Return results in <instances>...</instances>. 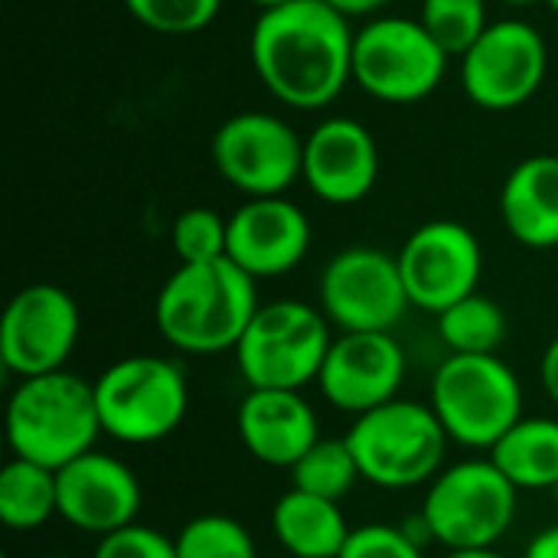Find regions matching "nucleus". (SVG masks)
Masks as SVG:
<instances>
[{"label":"nucleus","mask_w":558,"mask_h":558,"mask_svg":"<svg viewBox=\"0 0 558 558\" xmlns=\"http://www.w3.org/2000/svg\"><path fill=\"white\" fill-rule=\"evenodd\" d=\"M353 26L324 0H294L258 13L248 59L271 98L298 111L333 105L353 82Z\"/></svg>","instance_id":"nucleus-1"},{"label":"nucleus","mask_w":558,"mask_h":558,"mask_svg":"<svg viewBox=\"0 0 558 558\" xmlns=\"http://www.w3.org/2000/svg\"><path fill=\"white\" fill-rule=\"evenodd\" d=\"M258 281L229 258L177 265L154 301L163 343L186 356H219L239 347L258 314Z\"/></svg>","instance_id":"nucleus-2"},{"label":"nucleus","mask_w":558,"mask_h":558,"mask_svg":"<svg viewBox=\"0 0 558 558\" xmlns=\"http://www.w3.org/2000/svg\"><path fill=\"white\" fill-rule=\"evenodd\" d=\"M7 445L13 458L43 464L49 471L95 451L105 435L95 402V383L59 369L20 379L7 399Z\"/></svg>","instance_id":"nucleus-3"},{"label":"nucleus","mask_w":558,"mask_h":558,"mask_svg":"<svg viewBox=\"0 0 558 558\" xmlns=\"http://www.w3.org/2000/svg\"><path fill=\"white\" fill-rule=\"evenodd\" d=\"M523 383L500 353H448L428 386L441 428L471 451H494L523 418Z\"/></svg>","instance_id":"nucleus-4"},{"label":"nucleus","mask_w":558,"mask_h":558,"mask_svg":"<svg viewBox=\"0 0 558 558\" xmlns=\"http://www.w3.org/2000/svg\"><path fill=\"white\" fill-rule=\"evenodd\" d=\"M347 445L366 484L379 490L428 487L448 464V432L428 402L392 399L366 415H356Z\"/></svg>","instance_id":"nucleus-5"},{"label":"nucleus","mask_w":558,"mask_h":558,"mask_svg":"<svg viewBox=\"0 0 558 558\" xmlns=\"http://www.w3.org/2000/svg\"><path fill=\"white\" fill-rule=\"evenodd\" d=\"M101 432L128 448L170 438L190 412V383L177 360L134 353L95 379Z\"/></svg>","instance_id":"nucleus-6"},{"label":"nucleus","mask_w":558,"mask_h":558,"mask_svg":"<svg viewBox=\"0 0 558 558\" xmlns=\"http://www.w3.org/2000/svg\"><path fill=\"white\" fill-rule=\"evenodd\" d=\"M517 504L520 490L490 458H468L448 464L425 487L418 517L445 553L497 549L517 520Z\"/></svg>","instance_id":"nucleus-7"},{"label":"nucleus","mask_w":558,"mask_h":558,"mask_svg":"<svg viewBox=\"0 0 558 558\" xmlns=\"http://www.w3.org/2000/svg\"><path fill=\"white\" fill-rule=\"evenodd\" d=\"M330 320L307 301H268L252 317L235 353L248 389H304L317 383L333 343Z\"/></svg>","instance_id":"nucleus-8"},{"label":"nucleus","mask_w":558,"mask_h":558,"mask_svg":"<svg viewBox=\"0 0 558 558\" xmlns=\"http://www.w3.org/2000/svg\"><path fill=\"white\" fill-rule=\"evenodd\" d=\"M448 52L422 20L373 16L353 39V82L383 105H418L448 75Z\"/></svg>","instance_id":"nucleus-9"},{"label":"nucleus","mask_w":558,"mask_h":558,"mask_svg":"<svg viewBox=\"0 0 558 558\" xmlns=\"http://www.w3.org/2000/svg\"><path fill=\"white\" fill-rule=\"evenodd\" d=\"M317 298L340 333H392L412 307L399 258L376 245L337 252L320 271Z\"/></svg>","instance_id":"nucleus-10"},{"label":"nucleus","mask_w":558,"mask_h":558,"mask_svg":"<svg viewBox=\"0 0 558 558\" xmlns=\"http://www.w3.org/2000/svg\"><path fill=\"white\" fill-rule=\"evenodd\" d=\"M216 173L245 199L284 196L304 167V137L271 111H239L213 134Z\"/></svg>","instance_id":"nucleus-11"},{"label":"nucleus","mask_w":558,"mask_h":558,"mask_svg":"<svg viewBox=\"0 0 558 558\" xmlns=\"http://www.w3.org/2000/svg\"><path fill=\"white\" fill-rule=\"evenodd\" d=\"M549 72L546 36L526 20H497L461 56V88L484 111H517Z\"/></svg>","instance_id":"nucleus-12"},{"label":"nucleus","mask_w":558,"mask_h":558,"mask_svg":"<svg viewBox=\"0 0 558 558\" xmlns=\"http://www.w3.org/2000/svg\"><path fill=\"white\" fill-rule=\"evenodd\" d=\"M399 271L412 307L438 317L451 304L477 294L484 275V248L471 226L458 219H432L412 229L399 248Z\"/></svg>","instance_id":"nucleus-13"},{"label":"nucleus","mask_w":558,"mask_h":558,"mask_svg":"<svg viewBox=\"0 0 558 558\" xmlns=\"http://www.w3.org/2000/svg\"><path fill=\"white\" fill-rule=\"evenodd\" d=\"M82 337L75 298L59 284L20 288L0 320V360L16 379L65 369Z\"/></svg>","instance_id":"nucleus-14"},{"label":"nucleus","mask_w":558,"mask_h":558,"mask_svg":"<svg viewBox=\"0 0 558 558\" xmlns=\"http://www.w3.org/2000/svg\"><path fill=\"white\" fill-rule=\"evenodd\" d=\"M405 376L409 356L392 333H337L317 389L327 405L356 418L399 399Z\"/></svg>","instance_id":"nucleus-15"},{"label":"nucleus","mask_w":558,"mask_h":558,"mask_svg":"<svg viewBox=\"0 0 558 558\" xmlns=\"http://www.w3.org/2000/svg\"><path fill=\"white\" fill-rule=\"evenodd\" d=\"M59 520L88 536H108L137 523L144 490L131 464L114 454L88 451L56 471Z\"/></svg>","instance_id":"nucleus-16"},{"label":"nucleus","mask_w":558,"mask_h":558,"mask_svg":"<svg viewBox=\"0 0 558 558\" xmlns=\"http://www.w3.org/2000/svg\"><path fill=\"white\" fill-rule=\"evenodd\" d=\"M301 180L327 206L363 203L379 180V144L373 131L347 114L324 118L304 137Z\"/></svg>","instance_id":"nucleus-17"},{"label":"nucleus","mask_w":558,"mask_h":558,"mask_svg":"<svg viewBox=\"0 0 558 558\" xmlns=\"http://www.w3.org/2000/svg\"><path fill=\"white\" fill-rule=\"evenodd\" d=\"M311 219L288 196L245 199L229 216L226 258L248 271L255 281L291 275L311 252Z\"/></svg>","instance_id":"nucleus-18"},{"label":"nucleus","mask_w":558,"mask_h":558,"mask_svg":"<svg viewBox=\"0 0 558 558\" xmlns=\"http://www.w3.org/2000/svg\"><path fill=\"white\" fill-rule=\"evenodd\" d=\"M235 432L258 464L291 471L320 441V418L301 389H248L235 409Z\"/></svg>","instance_id":"nucleus-19"},{"label":"nucleus","mask_w":558,"mask_h":558,"mask_svg":"<svg viewBox=\"0 0 558 558\" xmlns=\"http://www.w3.org/2000/svg\"><path fill=\"white\" fill-rule=\"evenodd\" d=\"M507 232L536 252L558 248V154L523 157L500 186Z\"/></svg>","instance_id":"nucleus-20"},{"label":"nucleus","mask_w":558,"mask_h":558,"mask_svg":"<svg viewBox=\"0 0 558 558\" xmlns=\"http://www.w3.org/2000/svg\"><path fill=\"white\" fill-rule=\"evenodd\" d=\"M350 530L340 504L298 487L284 490L271 507V533L288 558H340Z\"/></svg>","instance_id":"nucleus-21"},{"label":"nucleus","mask_w":558,"mask_h":558,"mask_svg":"<svg viewBox=\"0 0 558 558\" xmlns=\"http://www.w3.org/2000/svg\"><path fill=\"white\" fill-rule=\"evenodd\" d=\"M490 461L520 494L558 487V418L523 415L490 451Z\"/></svg>","instance_id":"nucleus-22"},{"label":"nucleus","mask_w":558,"mask_h":558,"mask_svg":"<svg viewBox=\"0 0 558 558\" xmlns=\"http://www.w3.org/2000/svg\"><path fill=\"white\" fill-rule=\"evenodd\" d=\"M52 517H59L56 471L10 458L0 471V523L13 533H33Z\"/></svg>","instance_id":"nucleus-23"},{"label":"nucleus","mask_w":558,"mask_h":558,"mask_svg":"<svg viewBox=\"0 0 558 558\" xmlns=\"http://www.w3.org/2000/svg\"><path fill=\"white\" fill-rule=\"evenodd\" d=\"M438 320V340L448 353H497L507 340V314L487 294H471L451 304Z\"/></svg>","instance_id":"nucleus-24"},{"label":"nucleus","mask_w":558,"mask_h":558,"mask_svg":"<svg viewBox=\"0 0 558 558\" xmlns=\"http://www.w3.org/2000/svg\"><path fill=\"white\" fill-rule=\"evenodd\" d=\"M291 481L298 490L324 497L340 504L360 481V464L347 445V438H320L294 468H291Z\"/></svg>","instance_id":"nucleus-25"},{"label":"nucleus","mask_w":558,"mask_h":558,"mask_svg":"<svg viewBox=\"0 0 558 558\" xmlns=\"http://www.w3.org/2000/svg\"><path fill=\"white\" fill-rule=\"evenodd\" d=\"M177 558H258L252 533L226 513H203L173 536Z\"/></svg>","instance_id":"nucleus-26"},{"label":"nucleus","mask_w":558,"mask_h":558,"mask_svg":"<svg viewBox=\"0 0 558 558\" xmlns=\"http://www.w3.org/2000/svg\"><path fill=\"white\" fill-rule=\"evenodd\" d=\"M422 26L448 56H464L490 26L487 0H422Z\"/></svg>","instance_id":"nucleus-27"},{"label":"nucleus","mask_w":558,"mask_h":558,"mask_svg":"<svg viewBox=\"0 0 558 558\" xmlns=\"http://www.w3.org/2000/svg\"><path fill=\"white\" fill-rule=\"evenodd\" d=\"M170 248L180 265H203V262L226 258L229 219L209 206H190L170 226Z\"/></svg>","instance_id":"nucleus-28"},{"label":"nucleus","mask_w":558,"mask_h":558,"mask_svg":"<svg viewBox=\"0 0 558 558\" xmlns=\"http://www.w3.org/2000/svg\"><path fill=\"white\" fill-rule=\"evenodd\" d=\"M121 3L144 29L160 36H193L206 29L222 10V0H121Z\"/></svg>","instance_id":"nucleus-29"},{"label":"nucleus","mask_w":558,"mask_h":558,"mask_svg":"<svg viewBox=\"0 0 558 558\" xmlns=\"http://www.w3.org/2000/svg\"><path fill=\"white\" fill-rule=\"evenodd\" d=\"M340 558H425V546L415 543L405 533V526L363 523L350 530V539Z\"/></svg>","instance_id":"nucleus-30"},{"label":"nucleus","mask_w":558,"mask_h":558,"mask_svg":"<svg viewBox=\"0 0 558 558\" xmlns=\"http://www.w3.org/2000/svg\"><path fill=\"white\" fill-rule=\"evenodd\" d=\"M92 558H177V543L154 526L131 523L118 533L101 536Z\"/></svg>","instance_id":"nucleus-31"},{"label":"nucleus","mask_w":558,"mask_h":558,"mask_svg":"<svg viewBox=\"0 0 558 558\" xmlns=\"http://www.w3.org/2000/svg\"><path fill=\"white\" fill-rule=\"evenodd\" d=\"M539 383L549 396V402L558 405V337L543 350V360H539Z\"/></svg>","instance_id":"nucleus-32"},{"label":"nucleus","mask_w":558,"mask_h":558,"mask_svg":"<svg viewBox=\"0 0 558 558\" xmlns=\"http://www.w3.org/2000/svg\"><path fill=\"white\" fill-rule=\"evenodd\" d=\"M327 7H333L337 13H343L347 20H356V16H379V10H386L392 0H324Z\"/></svg>","instance_id":"nucleus-33"},{"label":"nucleus","mask_w":558,"mask_h":558,"mask_svg":"<svg viewBox=\"0 0 558 558\" xmlns=\"http://www.w3.org/2000/svg\"><path fill=\"white\" fill-rule=\"evenodd\" d=\"M523 558H558V523L556 526L539 530V533L530 539V546H526Z\"/></svg>","instance_id":"nucleus-34"},{"label":"nucleus","mask_w":558,"mask_h":558,"mask_svg":"<svg viewBox=\"0 0 558 558\" xmlns=\"http://www.w3.org/2000/svg\"><path fill=\"white\" fill-rule=\"evenodd\" d=\"M445 558H510L500 549H458V553H445Z\"/></svg>","instance_id":"nucleus-35"},{"label":"nucleus","mask_w":558,"mask_h":558,"mask_svg":"<svg viewBox=\"0 0 558 558\" xmlns=\"http://www.w3.org/2000/svg\"><path fill=\"white\" fill-rule=\"evenodd\" d=\"M252 7H258V13H265V10H278V7H288V3H294V0H248Z\"/></svg>","instance_id":"nucleus-36"},{"label":"nucleus","mask_w":558,"mask_h":558,"mask_svg":"<svg viewBox=\"0 0 558 558\" xmlns=\"http://www.w3.org/2000/svg\"><path fill=\"white\" fill-rule=\"evenodd\" d=\"M507 7H533V3H546V0H500Z\"/></svg>","instance_id":"nucleus-37"},{"label":"nucleus","mask_w":558,"mask_h":558,"mask_svg":"<svg viewBox=\"0 0 558 558\" xmlns=\"http://www.w3.org/2000/svg\"><path fill=\"white\" fill-rule=\"evenodd\" d=\"M546 3H549V10L558 16V0H546Z\"/></svg>","instance_id":"nucleus-38"},{"label":"nucleus","mask_w":558,"mask_h":558,"mask_svg":"<svg viewBox=\"0 0 558 558\" xmlns=\"http://www.w3.org/2000/svg\"><path fill=\"white\" fill-rule=\"evenodd\" d=\"M36 558H75V556H62V553H52V556H36Z\"/></svg>","instance_id":"nucleus-39"},{"label":"nucleus","mask_w":558,"mask_h":558,"mask_svg":"<svg viewBox=\"0 0 558 558\" xmlns=\"http://www.w3.org/2000/svg\"><path fill=\"white\" fill-rule=\"evenodd\" d=\"M553 494H556V500H558V487H556V490H553Z\"/></svg>","instance_id":"nucleus-40"},{"label":"nucleus","mask_w":558,"mask_h":558,"mask_svg":"<svg viewBox=\"0 0 558 558\" xmlns=\"http://www.w3.org/2000/svg\"><path fill=\"white\" fill-rule=\"evenodd\" d=\"M284 558H288V556H284Z\"/></svg>","instance_id":"nucleus-41"}]
</instances>
